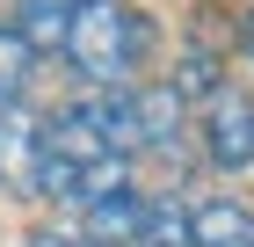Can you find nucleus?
Masks as SVG:
<instances>
[{
    "mask_svg": "<svg viewBox=\"0 0 254 247\" xmlns=\"http://www.w3.org/2000/svg\"><path fill=\"white\" fill-rule=\"evenodd\" d=\"M131 95H138V131H145V146H182L189 102H182L175 80H153V87H131Z\"/></svg>",
    "mask_w": 254,
    "mask_h": 247,
    "instance_id": "423d86ee",
    "label": "nucleus"
},
{
    "mask_svg": "<svg viewBox=\"0 0 254 247\" xmlns=\"http://www.w3.org/2000/svg\"><path fill=\"white\" fill-rule=\"evenodd\" d=\"M175 87H182V102H211L218 87H225V80H218V51H211V44H189V51H182Z\"/></svg>",
    "mask_w": 254,
    "mask_h": 247,
    "instance_id": "6e6552de",
    "label": "nucleus"
},
{
    "mask_svg": "<svg viewBox=\"0 0 254 247\" xmlns=\"http://www.w3.org/2000/svg\"><path fill=\"white\" fill-rule=\"evenodd\" d=\"M203 160H211L218 174H240L254 160V102L247 95H233V87H218L211 102H203Z\"/></svg>",
    "mask_w": 254,
    "mask_h": 247,
    "instance_id": "f03ea898",
    "label": "nucleus"
},
{
    "mask_svg": "<svg viewBox=\"0 0 254 247\" xmlns=\"http://www.w3.org/2000/svg\"><path fill=\"white\" fill-rule=\"evenodd\" d=\"M29 73H37V44L22 37V22H0V102H22Z\"/></svg>",
    "mask_w": 254,
    "mask_h": 247,
    "instance_id": "0eeeda50",
    "label": "nucleus"
},
{
    "mask_svg": "<svg viewBox=\"0 0 254 247\" xmlns=\"http://www.w3.org/2000/svg\"><path fill=\"white\" fill-rule=\"evenodd\" d=\"M73 109L95 124V138H102L109 153H145V131H138V95H131V87H87Z\"/></svg>",
    "mask_w": 254,
    "mask_h": 247,
    "instance_id": "7ed1b4c3",
    "label": "nucleus"
},
{
    "mask_svg": "<svg viewBox=\"0 0 254 247\" xmlns=\"http://www.w3.org/2000/svg\"><path fill=\"white\" fill-rule=\"evenodd\" d=\"M29 247H87L80 233H59V226H44V233H29Z\"/></svg>",
    "mask_w": 254,
    "mask_h": 247,
    "instance_id": "9d476101",
    "label": "nucleus"
},
{
    "mask_svg": "<svg viewBox=\"0 0 254 247\" xmlns=\"http://www.w3.org/2000/svg\"><path fill=\"white\" fill-rule=\"evenodd\" d=\"M189 247H254V211L233 196L189 204Z\"/></svg>",
    "mask_w": 254,
    "mask_h": 247,
    "instance_id": "39448f33",
    "label": "nucleus"
},
{
    "mask_svg": "<svg viewBox=\"0 0 254 247\" xmlns=\"http://www.w3.org/2000/svg\"><path fill=\"white\" fill-rule=\"evenodd\" d=\"M138 226H145V196L138 189H109V196H95V204H80V233H87L95 247L138 240Z\"/></svg>",
    "mask_w": 254,
    "mask_h": 247,
    "instance_id": "20e7f679",
    "label": "nucleus"
},
{
    "mask_svg": "<svg viewBox=\"0 0 254 247\" xmlns=\"http://www.w3.org/2000/svg\"><path fill=\"white\" fill-rule=\"evenodd\" d=\"M145 51H153V22L131 0H73V15H65V66L87 87H124Z\"/></svg>",
    "mask_w": 254,
    "mask_h": 247,
    "instance_id": "f257e3e1",
    "label": "nucleus"
},
{
    "mask_svg": "<svg viewBox=\"0 0 254 247\" xmlns=\"http://www.w3.org/2000/svg\"><path fill=\"white\" fill-rule=\"evenodd\" d=\"M240 51H247V66H254V7L240 15Z\"/></svg>",
    "mask_w": 254,
    "mask_h": 247,
    "instance_id": "9b49d317",
    "label": "nucleus"
},
{
    "mask_svg": "<svg viewBox=\"0 0 254 247\" xmlns=\"http://www.w3.org/2000/svg\"><path fill=\"white\" fill-rule=\"evenodd\" d=\"M138 240H145V247H189V211H182V204H145Z\"/></svg>",
    "mask_w": 254,
    "mask_h": 247,
    "instance_id": "1a4fd4ad",
    "label": "nucleus"
}]
</instances>
